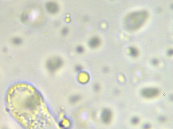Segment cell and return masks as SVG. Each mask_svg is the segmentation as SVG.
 Here are the masks:
<instances>
[{
  "mask_svg": "<svg viewBox=\"0 0 173 129\" xmlns=\"http://www.w3.org/2000/svg\"><path fill=\"white\" fill-rule=\"evenodd\" d=\"M7 102L11 112L20 120L47 117V108L41 95L28 84L12 86L8 91Z\"/></svg>",
  "mask_w": 173,
  "mask_h": 129,
  "instance_id": "obj_1",
  "label": "cell"
},
{
  "mask_svg": "<svg viewBox=\"0 0 173 129\" xmlns=\"http://www.w3.org/2000/svg\"><path fill=\"white\" fill-rule=\"evenodd\" d=\"M159 93V90L156 88L149 87L143 89L141 94L144 97L151 98L157 97Z\"/></svg>",
  "mask_w": 173,
  "mask_h": 129,
  "instance_id": "obj_2",
  "label": "cell"
},
{
  "mask_svg": "<svg viewBox=\"0 0 173 129\" xmlns=\"http://www.w3.org/2000/svg\"><path fill=\"white\" fill-rule=\"evenodd\" d=\"M112 117V113L111 111H110L109 109H108V108L104 109L102 111L101 118H102V121L103 123L105 124H108L110 123L111 121Z\"/></svg>",
  "mask_w": 173,
  "mask_h": 129,
  "instance_id": "obj_3",
  "label": "cell"
},
{
  "mask_svg": "<svg viewBox=\"0 0 173 129\" xmlns=\"http://www.w3.org/2000/svg\"><path fill=\"white\" fill-rule=\"evenodd\" d=\"M101 44V39L97 37H92L88 42V45L92 48H97Z\"/></svg>",
  "mask_w": 173,
  "mask_h": 129,
  "instance_id": "obj_4",
  "label": "cell"
},
{
  "mask_svg": "<svg viewBox=\"0 0 173 129\" xmlns=\"http://www.w3.org/2000/svg\"><path fill=\"white\" fill-rule=\"evenodd\" d=\"M129 52L131 56L133 57H136L139 55V51L136 47H129Z\"/></svg>",
  "mask_w": 173,
  "mask_h": 129,
  "instance_id": "obj_5",
  "label": "cell"
},
{
  "mask_svg": "<svg viewBox=\"0 0 173 129\" xmlns=\"http://www.w3.org/2000/svg\"><path fill=\"white\" fill-rule=\"evenodd\" d=\"M139 123H140V119L138 117H131V123L132 125L134 126L137 125Z\"/></svg>",
  "mask_w": 173,
  "mask_h": 129,
  "instance_id": "obj_6",
  "label": "cell"
},
{
  "mask_svg": "<svg viewBox=\"0 0 173 129\" xmlns=\"http://www.w3.org/2000/svg\"><path fill=\"white\" fill-rule=\"evenodd\" d=\"M84 47L82 46H78L76 47V51L78 54H81L84 52Z\"/></svg>",
  "mask_w": 173,
  "mask_h": 129,
  "instance_id": "obj_7",
  "label": "cell"
},
{
  "mask_svg": "<svg viewBox=\"0 0 173 129\" xmlns=\"http://www.w3.org/2000/svg\"><path fill=\"white\" fill-rule=\"evenodd\" d=\"M159 60L157 58H153L151 60V64L154 66H156L159 64Z\"/></svg>",
  "mask_w": 173,
  "mask_h": 129,
  "instance_id": "obj_8",
  "label": "cell"
},
{
  "mask_svg": "<svg viewBox=\"0 0 173 129\" xmlns=\"http://www.w3.org/2000/svg\"><path fill=\"white\" fill-rule=\"evenodd\" d=\"M100 88H101V86H100L99 84H94V85H93V90H94V92H99L100 90Z\"/></svg>",
  "mask_w": 173,
  "mask_h": 129,
  "instance_id": "obj_9",
  "label": "cell"
},
{
  "mask_svg": "<svg viewBox=\"0 0 173 129\" xmlns=\"http://www.w3.org/2000/svg\"><path fill=\"white\" fill-rule=\"evenodd\" d=\"M80 98H81V97H80V95H74V96L73 97V99L72 100V102H79V101L80 99Z\"/></svg>",
  "mask_w": 173,
  "mask_h": 129,
  "instance_id": "obj_10",
  "label": "cell"
},
{
  "mask_svg": "<svg viewBox=\"0 0 173 129\" xmlns=\"http://www.w3.org/2000/svg\"><path fill=\"white\" fill-rule=\"evenodd\" d=\"M151 128V126L149 123H145L142 126L143 129H150Z\"/></svg>",
  "mask_w": 173,
  "mask_h": 129,
  "instance_id": "obj_11",
  "label": "cell"
},
{
  "mask_svg": "<svg viewBox=\"0 0 173 129\" xmlns=\"http://www.w3.org/2000/svg\"><path fill=\"white\" fill-rule=\"evenodd\" d=\"M75 69L77 72H80L83 69V67L81 65H78L75 66Z\"/></svg>",
  "mask_w": 173,
  "mask_h": 129,
  "instance_id": "obj_12",
  "label": "cell"
},
{
  "mask_svg": "<svg viewBox=\"0 0 173 129\" xmlns=\"http://www.w3.org/2000/svg\"><path fill=\"white\" fill-rule=\"evenodd\" d=\"M167 54L168 56L172 57L173 55V51L172 48H170L167 51Z\"/></svg>",
  "mask_w": 173,
  "mask_h": 129,
  "instance_id": "obj_13",
  "label": "cell"
},
{
  "mask_svg": "<svg viewBox=\"0 0 173 129\" xmlns=\"http://www.w3.org/2000/svg\"><path fill=\"white\" fill-rule=\"evenodd\" d=\"M103 72H104V73H107L109 72V69L108 67H105L104 68H103Z\"/></svg>",
  "mask_w": 173,
  "mask_h": 129,
  "instance_id": "obj_14",
  "label": "cell"
},
{
  "mask_svg": "<svg viewBox=\"0 0 173 129\" xmlns=\"http://www.w3.org/2000/svg\"><path fill=\"white\" fill-rule=\"evenodd\" d=\"M159 121L161 122H165V117L164 116L160 117L159 118Z\"/></svg>",
  "mask_w": 173,
  "mask_h": 129,
  "instance_id": "obj_15",
  "label": "cell"
}]
</instances>
